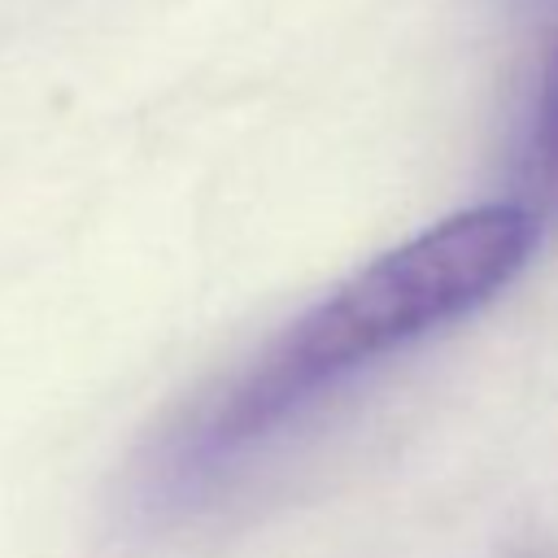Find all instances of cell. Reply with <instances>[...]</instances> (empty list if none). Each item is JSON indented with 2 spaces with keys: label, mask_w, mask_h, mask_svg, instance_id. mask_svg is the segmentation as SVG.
I'll list each match as a JSON object with an SVG mask.
<instances>
[{
  "label": "cell",
  "mask_w": 558,
  "mask_h": 558,
  "mask_svg": "<svg viewBox=\"0 0 558 558\" xmlns=\"http://www.w3.org/2000/svg\"><path fill=\"white\" fill-rule=\"evenodd\" d=\"M536 244V209L475 205L379 253L170 423L140 466L135 497L148 510L201 501L257 445L344 379L493 301Z\"/></svg>",
  "instance_id": "obj_1"
},
{
  "label": "cell",
  "mask_w": 558,
  "mask_h": 558,
  "mask_svg": "<svg viewBox=\"0 0 558 558\" xmlns=\"http://www.w3.org/2000/svg\"><path fill=\"white\" fill-rule=\"evenodd\" d=\"M527 174L541 192H558V52H554L545 83H541L532 140H527Z\"/></svg>",
  "instance_id": "obj_2"
}]
</instances>
